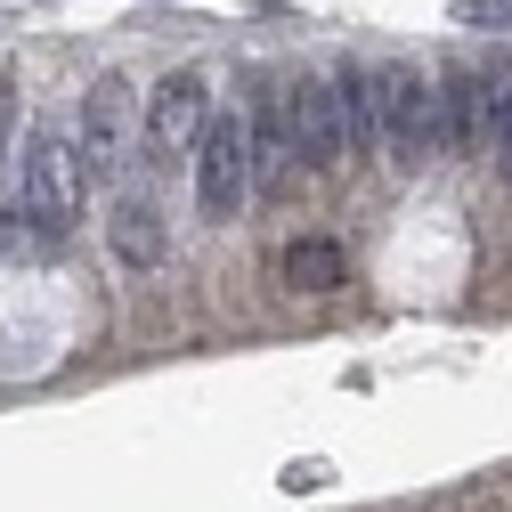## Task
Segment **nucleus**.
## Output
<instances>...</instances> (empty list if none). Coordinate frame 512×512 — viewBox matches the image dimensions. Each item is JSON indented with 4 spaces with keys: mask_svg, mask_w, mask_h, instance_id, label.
<instances>
[{
    "mask_svg": "<svg viewBox=\"0 0 512 512\" xmlns=\"http://www.w3.org/2000/svg\"><path fill=\"white\" fill-rule=\"evenodd\" d=\"M74 212H82V147L57 139V131H41L25 147V212L17 220L41 244H57V236H74Z\"/></svg>",
    "mask_w": 512,
    "mask_h": 512,
    "instance_id": "nucleus-1",
    "label": "nucleus"
},
{
    "mask_svg": "<svg viewBox=\"0 0 512 512\" xmlns=\"http://www.w3.org/2000/svg\"><path fill=\"white\" fill-rule=\"evenodd\" d=\"M431 147H447L439 90L415 66H391V74H382V155H391V171H423Z\"/></svg>",
    "mask_w": 512,
    "mask_h": 512,
    "instance_id": "nucleus-2",
    "label": "nucleus"
},
{
    "mask_svg": "<svg viewBox=\"0 0 512 512\" xmlns=\"http://www.w3.org/2000/svg\"><path fill=\"white\" fill-rule=\"evenodd\" d=\"M244 196H252V131L236 114H212L196 139V204L204 220H236Z\"/></svg>",
    "mask_w": 512,
    "mask_h": 512,
    "instance_id": "nucleus-3",
    "label": "nucleus"
},
{
    "mask_svg": "<svg viewBox=\"0 0 512 512\" xmlns=\"http://www.w3.org/2000/svg\"><path fill=\"white\" fill-rule=\"evenodd\" d=\"M131 131H139V98L122 74H98L90 98H82V163L90 171H114L122 155H131Z\"/></svg>",
    "mask_w": 512,
    "mask_h": 512,
    "instance_id": "nucleus-4",
    "label": "nucleus"
},
{
    "mask_svg": "<svg viewBox=\"0 0 512 512\" xmlns=\"http://www.w3.org/2000/svg\"><path fill=\"white\" fill-rule=\"evenodd\" d=\"M285 122H293V147H301L309 171H334V163L350 155V139H342V106H334V82H293V90H285Z\"/></svg>",
    "mask_w": 512,
    "mask_h": 512,
    "instance_id": "nucleus-5",
    "label": "nucleus"
},
{
    "mask_svg": "<svg viewBox=\"0 0 512 512\" xmlns=\"http://www.w3.org/2000/svg\"><path fill=\"white\" fill-rule=\"evenodd\" d=\"M244 131H252V196H285V187H293V163H301L293 122H285V98H252Z\"/></svg>",
    "mask_w": 512,
    "mask_h": 512,
    "instance_id": "nucleus-6",
    "label": "nucleus"
},
{
    "mask_svg": "<svg viewBox=\"0 0 512 512\" xmlns=\"http://www.w3.org/2000/svg\"><path fill=\"white\" fill-rule=\"evenodd\" d=\"M439 122H447V155H488V122H496V82L488 74H447L439 90Z\"/></svg>",
    "mask_w": 512,
    "mask_h": 512,
    "instance_id": "nucleus-7",
    "label": "nucleus"
},
{
    "mask_svg": "<svg viewBox=\"0 0 512 512\" xmlns=\"http://www.w3.org/2000/svg\"><path fill=\"white\" fill-rule=\"evenodd\" d=\"M147 139H155V147H187V139H204V74H171V82H155Z\"/></svg>",
    "mask_w": 512,
    "mask_h": 512,
    "instance_id": "nucleus-8",
    "label": "nucleus"
},
{
    "mask_svg": "<svg viewBox=\"0 0 512 512\" xmlns=\"http://www.w3.org/2000/svg\"><path fill=\"white\" fill-rule=\"evenodd\" d=\"M334 106H342V139H350V155H374V147H382V74L342 66V74H334Z\"/></svg>",
    "mask_w": 512,
    "mask_h": 512,
    "instance_id": "nucleus-9",
    "label": "nucleus"
},
{
    "mask_svg": "<svg viewBox=\"0 0 512 512\" xmlns=\"http://www.w3.org/2000/svg\"><path fill=\"white\" fill-rule=\"evenodd\" d=\"M285 277H293L301 293H334V285H342V252H334L326 236H301V244L285 252Z\"/></svg>",
    "mask_w": 512,
    "mask_h": 512,
    "instance_id": "nucleus-10",
    "label": "nucleus"
},
{
    "mask_svg": "<svg viewBox=\"0 0 512 512\" xmlns=\"http://www.w3.org/2000/svg\"><path fill=\"white\" fill-rule=\"evenodd\" d=\"M114 236H122V252H131V261H155V204L131 196V204H122V220H114Z\"/></svg>",
    "mask_w": 512,
    "mask_h": 512,
    "instance_id": "nucleus-11",
    "label": "nucleus"
},
{
    "mask_svg": "<svg viewBox=\"0 0 512 512\" xmlns=\"http://www.w3.org/2000/svg\"><path fill=\"white\" fill-rule=\"evenodd\" d=\"M9 139H17V82L0 74V171H9Z\"/></svg>",
    "mask_w": 512,
    "mask_h": 512,
    "instance_id": "nucleus-12",
    "label": "nucleus"
},
{
    "mask_svg": "<svg viewBox=\"0 0 512 512\" xmlns=\"http://www.w3.org/2000/svg\"><path fill=\"white\" fill-rule=\"evenodd\" d=\"M464 17H488V25H512V0H456Z\"/></svg>",
    "mask_w": 512,
    "mask_h": 512,
    "instance_id": "nucleus-13",
    "label": "nucleus"
},
{
    "mask_svg": "<svg viewBox=\"0 0 512 512\" xmlns=\"http://www.w3.org/2000/svg\"><path fill=\"white\" fill-rule=\"evenodd\" d=\"M0 244H9V236H0Z\"/></svg>",
    "mask_w": 512,
    "mask_h": 512,
    "instance_id": "nucleus-14",
    "label": "nucleus"
}]
</instances>
